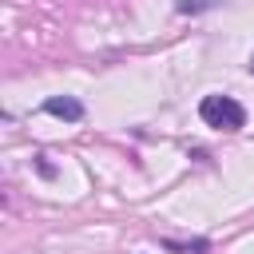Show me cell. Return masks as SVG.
Here are the masks:
<instances>
[{
	"mask_svg": "<svg viewBox=\"0 0 254 254\" xmlns=\"http://www.w3.org/2000/svg\"><path fill=\"white\" fill-rule=\"evenodd\" d=\"M175 8L187 16V12H202V8H214V0H179Z\"/></svg>",
	"mask_w": 254,
	"mask_h": 254,
	"instance_id": "cell-3",
	"label": "cell"
},
{
	"mask_svg": "<svg viewBox=\"0 0 254 254\" xmlns=\"http://www.w3.org/2000/svg\"><path fill=\"white\" fill-rule=\"evenodd\" d=\"M44 111H48V115H56V119H67V123L83 119V103H79V99H71V95H52V99H44Z\"/></svg>",
	"mask_w": 254,
	"mask_h": 254,
	"instance_id": "cell-2",
	"label": "cell"
},
{
	"mask_svg": "<svg viewBox=\"0 0 254 254\" xmlns=\"http://www.w3.org/2000/svg\"><path fill=\"white\" fill-rule=\"evenodd\" d=\"M250 75H254V56H250Z\"/></svg>",
	"mask_w": 254,
	"mask_h": 254,
	"instance_id": "cell-4",
	"label": "cell"
},
{
	"mask_svg": "<svg viewBox=\"0 0 254 254\" xmlns=\"http://www.w3.org/2000/svg\"><path fill=\"white\" fill-rule=\"evenodd\" d=\"M198 115L206 127H218V131H238L246 127V111L234 95H202L198 103Z\"/></svg>",
	"mask_w": 254,
	"mask_h": 254,
	"instance_id": "cell-1",
	"label": "cell"
}]
</instances>
